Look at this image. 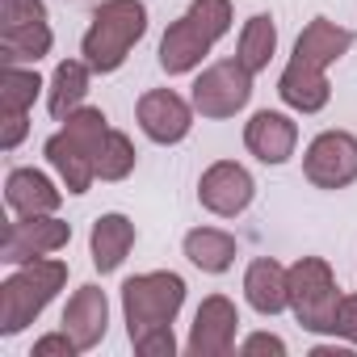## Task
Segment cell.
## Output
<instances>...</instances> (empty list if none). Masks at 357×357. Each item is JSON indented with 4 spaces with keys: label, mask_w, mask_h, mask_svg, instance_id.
I'll list each match as a JSON object with an SVG mask.
<instances>
[{
    "label": "cell",
    "mask_w": 357,
    "mask_h": 357,
    "mask_svg": "<svg viewBox=\"0 0 357 357\" xmlns=\"http://www.w3.org/2000/svg\"><path fill=\"white\" fill-rule=\"evenodd\" d=\"M43 155H47V164H51L55 176H59V185H63L72 198H80V194L93 190V181H97V155H93L84 143H76L63 126L43 143Z\"/></svg>",
    "instance_id": "cell-15"
},
{
    "label": "cell",
    "mask_w": 357,
    "mask_h": 357,
    "mask_svg": "<svg viewBox=\"0 0 357 357\" xmlns=\"http://www.w3.org/2000/svg\"><path fill=\"white\" fill-rule=\"evenodd\" d=\"M244 147L248 155H257L261 164L269 168H282L294 160L298 151V122L282 109H257L248 122H244Z\"/></svg>",
    "instance_id": "cell-12"
},
{
    "label": "cell",
    "mask_w": 357,
    "mask_h": 357,
    "mask_svg": "<svg viewBox=\"0 0 357 357\" xmlns=\"http://www.w3.org/2000/svg\"><path fill=\"white\" fill-rule=\"evenodd\" d=\"M185 13L198 22V30H202L211 43L227 38V34H231V26H236V9H231V0H190V9H185Z\"/></svg>",
    "instance_id": "cell-26"
},
{
    "label": "cell",
    "mask_w": 357,
    "mask_h": 357,
    "mask_svg": "<svg viewBox=\"0 0 357 357\" xmlns=\"http://www.w3.org/2000/svg\"><path fill=\"white\" fill-rule=\"evenodd\" d=\"M257 198V181L240 160H215L198 176V202L215 219H240Z\"/></svg>",
    "instance_id": "cell-10"
},
{
    "label": "cell",
    "mask_w": 357,
    "mask_h": 357,
    "mask_svg": "<svg viewBox=\"0 0 357 357\" xmlns=\"http://www.w3.org/2000/svg\"><path fill=\"white\" fill-rule=\"evenodd\" d=\"M143 34H147V5L143 0H101L93 9L84 38H80V59L97 76H109L130 59V51L143 43Z\"/></svg>",
    "instance_id": "cell-1"
},
{
    "label": "cell",
    "mask_w": 357,
    "mask_h": 357,
    "mask_svg": "<svg viewBox=\"0 0 357 357\" xmlns=\"http://www.w3.org/2000/svg\"><path fill=\"white\" fill-rule=\"evenodd\" d=\"M135 164H139V151H135L130 135L109 126V135L97 147V181H126L135 172Z\"/></svg>",
    "instance_id": "cell-25"
},
{
    "label": "cell",
    "mask_w": 357,
    "mask_h": 357,
    "mask_svg": "<svg viewBox=\"0 0 357 357\" xmlns=\"http://www.w3.org/2000/svg\"><path fill=\"white\" fill-rule=\"evenodd\" d=\"M93 76H97V72H93L84 59H63V63H55V72H51V80H47V109H51L55 122H63L68 114H76V109L84 105Z\"/></svg>",
    "instance_id": "cell-22"
},
{
    "label": "cell",
    "mask_w": 357,
    "mask_h": 357,
    "mask_svg": "<svg viewBox=\"0 0 357 357\" xmlns=\"http://www.w3.org/2000/svg\"><path fill=\"white\" fill-rule=\"evenodd\" d=\"M286 282H290V315L303 324V332L332 336L336 307L344 298L332 265L324 257H298L294 265H286Z\"/></svg>",
    "instance_id": "cell-4"
},
{
    "label": "cell",
    "mask_w": 357,
    "mask_h": 357,
    "mask_svg": "<svg viewBox=\"0 0 357 357\" xmlns=\"http://www.w3.org/2000/svg\"><path fill=\"white\" fill-rule=\"evenodd\" d=\"M5 5H13V0H5Z\"/></svg>",
    "instance_id": "cell-32"
},
{
    "label": "cell",
    "mask_w": 357,
    "mask_h": 357,
    "mask_svg": "<svg viewBox=\"0 0 357 357\" xmlns=\"http://www.w3.org/2000/svg\"><path fill=\"white\" fill-rule=\"evenodd\" d=\"M303 176L324 194L349 190L357 181V135L353 130H319L303 147Z\"/></svg>",
    "instance_id": "cell-7"
},
{
    "label": "cell",
    "mask_w": 357,
    "mask_h": 357,
    "mask_svg": "<svg viewBox=\"0 0 357 357\" xmlns=\"http://www.w3.org/2000/svg\"><path fill=\"white\" fill-rule=\"evenodd\" d=\"M332 340L357 349V294H344L336 307V324H332Z\"/></svg>",
    "instance_id": "cell-27"
},
{
    "label": "cell",
    "mask_w": 357,
    "mask_h": 357,
    "mask_svg": "<svg viewBox=\"0 0 357 357\" xmlns=\"http://www.w3.org/2000/svg\"><path fill=\"white\" fill-rule=\"evenodd\" d=\"M72 244V223L59 215H13L5 227V244H0V261L5 265H26L34 257H55Z\"/></svg>",
    "instance_id": "cell-8"
},
{
    "label": "cell",
    "mask_w": 357,
    "mask_h": 357,
    "mask_svg": "<svg viewBox=\"0 0 357 357\" xmlns=\"http://www.w3.org/2000/svg\"><path fill=\"white\" fill-rule=\"evenodd\" d=\"M68 286V261L59 257H34L26 265H13V273L0 282V336L26 332Z\"/></svg>",
    "instance_id": "cell-2"
},
{
    "label": "cell",
    "mask_w": 357,
    "mask_h": 357,
    "mask_svg": "<svg viewBox=\"0 0 357 357\" xmlns=\"http://www.w3.org/2000/svg\"><path fill=\"white\" fill-rule=\"evenodd\" d=\"M349 47H353V30H344V26L332 22V17H311V22L303 26V34L294 38V55H290V59H303V63L328 72L332 63H340V59L349 55Z\"/></svg>",
    "instance_id": "cell-20"
},
{
    "label": "cell",
    "mask_w": 357,
    "mask_h": 357,
    "mask_svg": "<svg viewBox=\"0 0 357 357\" xmlns=\"http://www.w3.org/2000/svg\"><path fill=\"white\" fill-rule=\"evenodd\" d=\"M194 118H198L194 101L181 97V93H172V89H147V93L139 97V105H135L139 130H143L151 143H160V147L185 143L190 130H194Z\"/></svg>",
    "instance_id": "cell-9"
},
{
    "label": "cell",
    "mask_w": 357,
    "mask_h": 357,
    "mask_svg": "<svg viewBox=\"0 0 357 357\" xmlns=\"http://www.w3.org/2000/svg\"><path fill=\"white\" fill-rule=\"evenodd\" d=\"M5 206L13 215H55L63 206V185H55L43 168H9L5 176Z\"/></svg>",
    "instance_id": "cell-16"
},
{
    "label": "cell",
    "mask_w": 357,
    "mask_h": 357,
    "mask_svg": "<svg viewBox=\"0 0 357 357\" xmlns=\"http://www.w3.org/2000/svg\"><path fill=\"white\" fill-rule=\"evenodd\" d=\"M135 240H139V231H135V223H130L122 211L101 215V219L93 223V231H89V257H93V269H97L101 278L118 273V269L126 265Z\"/></svg>",
    "instance_id": "cell-18"
},
{
    "label": "cell",
    "mask_w": 357,
    "mask_h": 357,
    "mask_svg": "<svg viewBox=\"0 0 357 357\" xmlns=\"http://www.w3.org/2000/svg\"><path fill=\"white\" fill-rule=\"evenodd\" d=\"M185 278L172 269H147L122 282V319H126V336L139 340L147 332L172 328L176 315L185 307Z\"/></svg>",
    "instance_id": "cell-3"
},
{
    "label": "cell",
    "mask_w": 357,
    "mask_h": 357,
    "mask_svg": "<svg viewBox=\"0 0 357 357\" xmlns=\"http://www.w3.org/2000/svg\"><path fill=\"white\" fill-rule=\"evenodd\" d=\"M252 80H257V76H252L240 59H215V63H206V68L194 76L190 101H194L198 118H206V122H227V118H236V114L248 109V101H252Z\"/></svg>",
    "instance_id": "cell-5"
},
{
    "label": "cell",
    "mask_w": 357,
    "mask_h": 357,
    "mask_svg": "<svg viewBox=\"0 0 357 357\" xmlns=\"http://www.w3.org/2000/svg\"><path fill=\"white\" fill-rule=\"evenodd\" d=\"M240 344V307L227 294H206L194 311L185 353L190 357H227Z\"/></svg>",
    "instance_id": "cell-11"
},
{
    "label": "cell",
    "mask_w": 357,
    "mask_h": 357,
    "mask_svg": "<svg viewBox=\"0 0 357 357\" xmlns=\"http://www.w3.org/2000/svg\"><path fill=\"white\" fill-rule=\"evenodd\" d=\"M278 97L294 114H319L332 101V80H328L324 68H311L303 59H290L282 68V76H278Z\"/></svg>",
    "instance_id": "cell-17"
},
{
    "label": "cell",
    "mask_w": 357,
    "mask_h": 357,
    "mask_svg": "<svg viewBox=\"0 0 357 357\" xmlns=\"http://www.w3.org/2000/svg\"><path fill=\"white\" fill-rule=\"evenodd\" d=\"M59 328L80 344V353L97 349V344L105 340V332H109V298H105V290L93 286V282L76 286V294H72L68 307H63Z\"/></svg>",
    "instance_id": "cell-13"
},
{
    "label": "cell",
    "mask_w": 357,
    "mask_h": 357,
    "mask_svg": "<svg viewBox=\"0 0 357 357\" xmlns=\"http://www.w3.org/2000/svg\"><path fill=\"white\" fill-rule=\"evenodd\" d=\"M273 55H278V22H273L269 13H252V17L244 22V30H240L236 59H240L252 76H261Z\"/></svg>",
    "instance_id": "cell-23"
},
{
    "label": "cell",
    "mask_w": 357,
    "mask_h": 357,
    "mask_svg": "<svg viewBox=\"0 0 357 357\" xmlns=\"http://www.w3.org/2000/svg\"><path fill=\"white\" fill-rule=\"evenodd\" d=\"M130 349L139 357H172L176 353V336H172V328H160V332H147V336L130 340Z\"/></svg>",
    "instance_id": "cell-28"
},
{
    "label": "cell",
    "mask_w": 357,
    "mask_h": 357,
    "mask_svg": "<svg viewBox=\"0 0 357 357\" xmlns=\"http://www.w3.org/2000/svg\"><path fill=\"white\" fill-rule=\"evenodd\" d=\"M30 135V114H0V147L17 151V143Z\"/></svg>",
    "instance_id": "cell-30"
},
{
    "label": "cell",
    "mask_w": 357,
    "mask_h": 357,
    "mask_svg": "<svg viewBox=\"0 0 357 357\" xmlns=\"http://www.w3.org/2000/svg\"><path fill=\"white\" fill-rule=\"evenodd\" d=\"M47 80L26 68V63H5V76H0V114H30L34 101L43 97Z\"/></svg>",
    "instance_id": "cell-24"
},
{
    "label": "cell",
    "mask_w": 357,
    "mask_h": 357,
    "mask_svg": "<svg viewBox=\"0 0 357 357\" xmlns=\"http://www.w3.org/2000/svg\"><path fill=\"white\" fill-rule=\"evenodd\" d=\"M181 252H185V261H190L194 269L219 278V273H227V269L236 265L240 244H236V236L223 231V227H190L185 240H181Z\"/></svg>",
    "instance_id": "cell-21"
},
{
    "label": "cell",
    "mask_w": 357,
    "mask_h": 357,
    "mask_svg": "<svg viewBox=\"0 0 357 357\" xmlns=\"http://www.w3.org/2000/svg\"><path fill=\"white\" fill-rule=\"evenodd\" d=\"M236 349H240V353H273V357H286V353H290V344H286L282 336H273V332H252V336H244Z\"/></svg>",
    "instance_id": "cell-31"
},
{
    "label": "cell",
    "mask_w": 357,
    "mask_h": 357,
    "mask_svg": "<svg viewBox=\"0 0 357 357\" xmlns=\"http://www.w3.org/2000/svg\"><path fill=\"white\" fill-rule=\"evenodd\" d=\"M80 353V344L59 328V332H47V336H38L34 340V349H30V357H76Z\"/></svg>",
    "instance_id": "cell-29"
},
{
    "label": "cell",
    "mask_w": 357,
    "mask_h": 357,
    "mask_svg": "<svg viewBox=\"0 0 357 357\" xmlns=\"http://www.w3.org/2000/svg\"><path fill=\"white\" fill-rule=\"evenodd\" d=\"M244 303H248L257 315H265V319L290 311L286 265L273 261V257H257V261H248V269H244Z\"/></svg>",
    "instance_id": "cell-19"
},
{
    "label": "cell",
    "mask_w": 357,
    "mask_h": 357,
    "mask_svg": "<svg viewBox=\"0 0 357 357\" xmlns=\"http://www.w3.org/2000/svg\"><path fill=\"white\" fill-rule=\"evenodd\" d=\"M215 51V43L198 30V22L190 13H181L176 22H168L164 38H160V72L164 76H190L202 72L206 55Z\"/></svg>",
    "instance_id": "cell-14"
},
{
    "label": "cell",
    "mask_w": 357,
    "mask_h": 357,
    "mask_svg": "<svg viewBox=\"0 0 357 357\" xmlns=\"http://www.w3.org/2000/svg\"><path fill=\"white\" fill-rule=\"evenodd\" d=\"M0 55L5 63H26L34 68L38 59L51 55L55 47V30H51V17H47V5L43 0H13V5L0 9Z\"/></svg>",
    "instance_id": "cell-6"
}]
</instances>
